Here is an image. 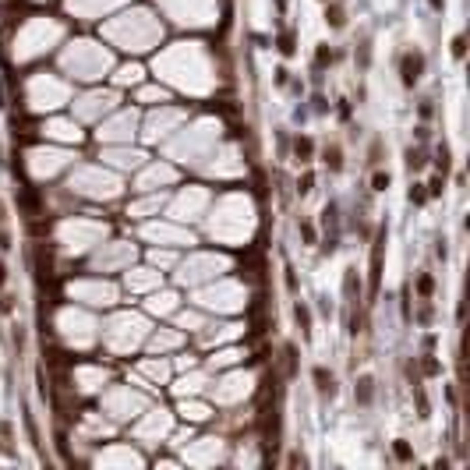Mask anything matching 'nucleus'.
Listing matches in <instances>:
<instances>
[{
  "label": "nucleus",
  "instance_id": "obj_1",
  "mask_svg": "<svg viewBox=\"0 0 470 470\" xmlns=\"http://www.w3.org/2000/svg\"><path fill=\"white\" fill-rule=\"evenodd\" d=\"M421 71H424V57H421V53L403 57V85H406V88H410V85H417Z\"/></svg>",
  "mask_w": 470,
  "mask_h": 470
},
{
  "label": "nucleus",
  "instance_id": "obj_2",
  "mask_svg": "<svg viewBox=\"0 0 470 470\" xmlns=\"http://www.w3.org/2000/svg\"><path fill=\"white\" fill-rule=\"evenodd\" d=\"M315 382H318V392H322V396H332V392H336L332 389V375H329L325 368H315Z\"/></svg>",
  "mask_w": 470,
  "mask_h": 470
},
{
  "label": "nucleus",
  "instance_id": "obj_3",
  "mask_svg": "<svg viewBox=\"0 0 470 470\" xmlns=\"http://www.w3.org/2000/svg\"><path fill=\"white\" fill-rule=\"evenodd\" d=\"M343 294H347V297L361 294V279H357V272H354V269H347V276H343Z\"/></svg>",
  "mask_w": 470,
  "mask_h": 470
},
{
  "label": "nucleus",
  "instance_id": "obj_4",
  "mask_svg": "<svg viewBox=\"0 0 470 470\" xmlns=\"http://www.w3.org/2000/svg\"><path fill=\"white\" fill-rule=\"evenodd\" d=\"M294 152H297V159H301V163H304V159H311V152H315L311 138H297V142H294Z\"/></svg>",
  "mask_w": 470,
  "mask_h": 470
},
{
  "label": "nucleus",
  "instance_id": "obj_5",
  "mask_svg": "<svg viewBox=\"0 0 470 470\" xmlns=\"http://www.w3.org/2000/svg\"><path fill=\"white\" fill-rule=\"evenodd\" d=\"M371 386H375L371 375H364V379L357 382V399H361V403H371Z\"/></svg>",
  "mask_w": 470,
  "mask_h": 470
},
{
  "label": "nucleus",
  "instance_id": "obj_6",
  "mask_svg": "<svg viewBox=\"0 0 470 470\" xmlns=\"http://www.w3.org/2000/svg\"><path fill=\"white\" fill-rule=\"evenodd\" d=\"M417 290H421V297H431V294H435V279H431V276H421V279H417Z\"/></svg>",
  "mask_w": 470,
  "mask_h": 470
},
{
  "label": "nucleus",
  "instance_id": "obj_7",
  "mask_svg": "<svg viewBox=\"0 0 470 470\" xmlns=\"http://www.w3.org/2000/svg\"><path fill=\"white\" fill-rule=\"evenodd\" d=\"M325 21H329L332 28H339V25H343V11H339V7H329V11H325Z\"/></svg>",
  "mask_w": 470,
  "mask_h": 470
},
{
  "label": "nucleus",
  "instance_id": "obj_8",
  "mask_svg": "<svg viewBox=\"0 0 470 470\" xmlns=\"http://www.w3.org/2000/svg\"><path fill=\"white\" fill-rule=\"evenodd\" d=\"M325 64H332V53H329V46H318V53H315V68H325Z\"/></svg>",
  "mask_w": 470,
  "mask_h": 470
},
{
  "label": "nucleus",
  "instance_id": "obj_9",
  "mask_svg": "<svg viewBox=\"0 0 470 470\" xmlns=\"http://www.w3.org/2000/svg\"><path fill=\"white\" fill-rule=\"evenodd\" d=\"M463 53H467V39H463V36H456V39H453V57H456V60H463Z\"/></svg>",
  "mask_w": 470,
  "mask_h": 470
},
{
  "label": "nucleus",
  "instance_id": "obj_10",
  "mask_svg": "<svg viewBox=\"0 0 470 470\" xmlns=\"http://www.w3.org/2000/svg\"><path fill=\"white\" fill-rule=\"evenodd\" d=\"M371 187H375V191H386V187H389V173H382V170H379V173L371 177Z\"/></svg>",
  "mask_w": 470,
  "mask_h": 470
},
{
  "label": "nucleus",
  "instance_id": "obj_11",
  "mask_svg": "<svg viewBox=\"0 0 470 470\" xmlns=\"http://www.w3.org/2000/svg\"><path fill=\"white\" fill-rule=\"evenodd\" d=\"M392 453H396V460H410V456H414V453H410V446H406L403 438H399V442L392 446Z\"/></svg>",
  "mask_w": 470,
  "mask_h": 470
},
{
  "label": "nucleus",
  "instance_id": "obj_12",
  "mask_svg": "<svg viewBox=\"0 0 470 470\" xmlns=\"http://www.w3.org/2000/svg\"><path fill=\"white\" fill-rule=\"evenodd\" d=\"M311 187H315V173H304V177L297 180V191H301V195H308Z\"/></svg>",
  "mask_w": 470,
  "mask_h": 470
},
{
  "label": "nucleus",
  "instance_id": "obj_13",
  "mask_svg": "<svg viewBox=\"0 0 470 470\" xmlns=\"http://www.w3.org/2000/svg\"><path fill=\"white\" fill-rule=\"evenodd\" d=\"M294 315H297V322H301V329H308V325H311V311H308L304 304H297V311H294Z\"/></svg>",
  "mask_w": 470,
  "mask_h": 470
},
{
  "label": "nucleus",
  "instance_id": "obj_14",
  "mask_svg": "<svg viewBox=\"0 0 470 470\" xmlns=\"http://www.w3.org/2000/svg\"><path fill=\"white\" fill-rule=\"evenodd\" d=\"M21 209H28V212H36V209H39V198H36L32 191H28V195H21Z\"/></svg>",
  "mask_w": 470,
  "mask_h": 470
},
{
  "label": "nucleus",
  "instance_id": "obj_15",
  "mask_svg": "<svg viewBox=\"0 0 470 470\" xmlns=\"http://www.w3.org/2000/svg\"><path fill=\"white\" fill-rule=\"evenodd\" d=\"M325 163H329L332 170H339V163H343V159H339V149H329V152H325Z\"/></svg>",
  "mask_w": 470,
  "mask_h": 470
},
{
  "label": "nucleus",
  "instance_id": "obj_16",
  "mask_svg": "<svg viewBox=\"0 0 470 470\" xmlns=\"http://www.w3.org/2000/svg\"><path fill=\"white\" fill-rule=\"evenodd\" d=\"M424 375H442V364L428 357V361H424Z\"/></svg>",
  "mask_w": 470,
  "mask_h": 470
},
{
  "label": "nucleus",
  "instance_id": "obj_17",
  "mask_svg": "<svg viewBox=\"0 0 470 470\" xmlns=\"http://www.w3.org/2000/svg\"><path fill=\"white\" fill-rule=\"evenodd\" d=\"M279 50L283 53H294V36H279Z\"/></svg>",
  "mask_w": 470,
  "mask_h": 470
},
{
  "label": "nucleus",
  "instance_id": "obj_18",
  "mask_svg": "<svg viewBox=\"0 0 470 470\" xmlns=\"http://www.w3.org/2000/svg\"><path fill=\"white\" fill-rule=\"evenodd\" d=\"M424 198H428V195H424V191H421V187H410V202H414V205H421V202H424Z\"/></svg>",
  "mask_w": 470,
  "mask_h": 470
},
{
  "label": "nucleus",
  "instance_id": "obj_19",
  "mask_svg": "<svg viewBox=\"0 0 470 470\" xmlns=\"http://www.w3.org/2000/svg\"><path fill=\"white\" fill-rule=\"evenodd\" d=\"M421 163H424V159L417 156V152H410V156H406V166H410V170H421Z\"/></svg>",
  "mask_w": 470,
  "mask_h": 470
},
{
  "label": "nucleus",
  "instance_id": "obj_20",
  "mask_svg": "<svg viewBox=\"0 0 470 470\" xmlns=\"http://www.w3.org/2000/svg\"><path fill=\"white\" fill-rule=\"evenodd\" d=\"M301 237H304L308 244H315V227H308V223H304V227H301Z\"/></svg>",
  "mask_w": 470,
  "mask_h": 470
},
{
  "label": "nucleus",
  "instance_id": "obj_21",
  "mask_svg": "<svg viewBox=\"0 0 470 470\" xmlns=\"http://www.w3.org/2000/svg\"><path fill=\"white\" fill-rule=\"evenodd\" d=\"M428 195H442V180H438V177L428 184Z\"/></svg>",
  "mask_w": 470,
  "mask_h": 470
},
{
  "label": "nucleus",
  "instance_id": "obj_22",
  "mask_svg": "<svg viewBox=\"0 0 470 470\" xmlns=\"http://www.w3.org/2000/svg\"><path fill=\"white\" fill-rule=\"evenodd\" d=\"M287 375H294V347H287Z\"/></svg>",
  "mask_w": 470,
  "mask_h": 470
},
{
  "label": "nucleus",
  "instance_id": "obj_23",
  "mask_svg": "<svg viewBox=\"0 0 470 470\" xmlns=\"http://www.w3.org/2000/svg\"><path fill=\"white\" fill-rule=\"evenodd\" d=\"M287 287H290V290H297V276H294V269H287Z\"/></svg>",
  "mask_w": 470,
  "mask_h": 470
},
{
  "label": "nucleus",
  "instance_id": "obj_24",
  "mask_svg": "<svg viewBox=\"0 0 470 470\" xmlns=\"http://www.w3.org/2000/svg\"><path fill=\"white\" fill-rule=\"evenodd\" d=\"M11 308H14V301H11V297H0V311L7 315V311H11Z\"/></svg>",
  "mask_w": 470,
  "mask_h": 470
},
{
  "label": "nucleus",
  "instance_id": "obj_25",
  "mask_svg": "<svg viewBox=\"0 0 470 470\" xmlns=\"http://www.w3.org/2000/svg\"><path fill=\"white\" fill-rule=\"evenodd\" d=\"M0 247H11V237L4 234V230H0Z\"/></svg>",
  "mask_w": 470,
  "mask_h": 470
},
{
  "label": "nucleus",
  "instance_id": "obj_26",
  "mask_svg": "<svg viewBox=\"0 0 470 470\" xmlns=\"http://www.w3.org/2000/svg\"><path fill=\"white\" fill-rule=\"evenodd\" d=\"M428 4H431L435 11H442V7H446V0H428Z\"/></svg>",
  "mask_w": 470,
  "mask_h": 470
},
{
  "label": "nucleus",
  "instance_id": "obj_27",
  "mask_svg": "<svg viewBox=\"0 0 470 470\" xmlns=\"http://www.w3.org/2000/svg\"><path fill=\"white\" fill-rule=\"evenodd\" d=\"M4 279H7V269H4V262H0V287H4Z\"/></svg>",
  "mask_w": 470,
  "mask_h": 470
},
{
  "label": "nucleus",
  "instance_id": "obj_28",
  "mask_svg": "<svg viewBox=\"0 0 470 470\" xmlns=\"http://www.w3.org/2000/svg\"><path fill=\"white\" fill-rule=\"evenodd\" d=\"M0 220H4V205H0Z\"/></svg>",
  "mask_w": 470,
  "mask_h": 470
}]
</instances>
